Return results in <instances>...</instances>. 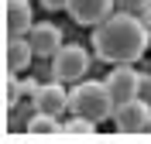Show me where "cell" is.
Listing matches in <instances>:
<instances>
[{
  "mask_svg": "<svg viewBox=\"0 0 151 144\" xmlns=\"http://www.w3.org/2000/svg\"><path fill=\"white\" fill-rule=\"evenodd\" d=\"M52 72H55V79H62V82L83 79L86 72H89V52H86L83 45H62L55 55H52Z\"/></svg>",
  "mask_w": 151,
  "mask_h": 144,
  "instance_id": "4",
  "label": "cell"
},
{
  "mask_svg": "<svg viewBox=\"0 0 151 144\" xmlns=\"http://www.w3.org/2000/svg\"><path fill=\"white\" fill-rule=\"evenodd\" d=\"M113 127H117V134H144V130H151V106L141 96H134L127 103H117L113 106Z\"/></svg>",
  "mask_w": 151,
  "mask_h": 144,
  "instance_id": "3",
  "label": "cell"
},
{
  "mask_svg": "<svg viewBox=\"0 0 151 144\" xmlns=\"http://www.w3.org/2000/svg\"><path fill=\"white\" fill-rule=\"evenodd\" d=\"M141 100L151 106V72H144V76H141Z\"/></svg>",
  "mask_w": 151,
  "mask_h": 144,
  "instance_id": "15",
  "label": "cell"
},
{
  "mask_svg": "<svg viewBox=\"0 0 151 144\" xmlns=\"http://www.w3.org/2000/svg\"><path fill=\"white\" fill-rule=\"evenodd\" d=\"M28 41H31V48H35V55H38V58H52L58 48L65 45V41H62V28H55L52 21L35 24V28L28 31Z\"/></svg>",
  "mask_w": 151,
  "mask_h": 144,
  "instance_id": "7",
  "label": "cell"
},
{
  "mask_svg": "<svg viewBox=\"0 0 151 144\" xmlns=\"http://www.w3.org/2000/svg\"><path fill=\"white\" fill-rule=\"evenodd\" d=\"M24 93H35V86H31L28 79H21V72H7V79H4V96H7V106H10V110L17 106V100Z\"/></svg>",
  "mask_w": 151,
  "mask_h": 144,
  "instance_id": "11",
  "label": "cell"
},
{
  "mask_svg": "<svg viewBox=\"0 0 151 144\" xmlns=\"http://www.w3.org/2000/svg\"><path fill=\"white\" fill-rule=\"evenodd\" d=\"M31 100H35V110H38V113H55V117H58V113H65V110H69V93L62 89V79L35 86Z\"/></svg>",
  "mask_w": 151,
  "mask_h": 144,
  "instance_id": "6",
  "label": "cell"
},
{
  "mask_svg": "<svg viewBox=\"0 0 151 144\" xmlns=\"http://www.w3.org/2000/svg\"><path fill=\"white\" fill-rule=\"evenodd\" d=\"M117 7L113 0H69V14H72V21L76 24H100V21H106L110 17V10Z\"/></svg>",
  "mask_w": 151,
  "mask_h": 144,
  "instance_id": "8",
  "label": "cell"
},
{
  "mask_svg": "<svg viewBox=\"0 0 151 144\" xmlns=\"http://www.w3.org/2000/svg\"><path fill=\"white\" fill-rule=\"evenodd\" d=\"M41 7H45V10H65L69 0H41Z\"/></svg>",
  "mask_w": 151,
  "mask_h": 144,
  "instance_id": "16",
  "label": "cell"
},
{
  "mask_svg": "<svg viewBox=\"0 0 151 144\" xmlns=\"http://www.w3.org/2000/svg\"><path fill=\"white\" fill-rule=\"evenodd\" d=\"M24 134L38 137V134H62V124H58L55 113H35L28 120V127H24Z\"/></svg>",
  "mask_w": 151,
  "mask_h": 144,
  "instance_id": "12",
  "label": "cell"
},
{
  "mask_svg": "<svg viewBox=\"0 0 151 144\" xmlns=\"http://www.w3.org/2000/svg\"><path fill=\"white\" fill-rule=\"evenodd\" d=\"M117 10H131V14H141L144 7H151V0H113Z\"/></svg>",
  "mask_w": 151,
  "mask_h": 144,
  "instance_id": "14",
  "label": "cell"
},
{
  "mask_svg": "<svg viewBox=\"0 0 151 144\" xmlns=\"http://www.w3.org/2000/svg\"><path fill=\"white\" fill-rule=\"evenodd\" d=\"M62 134H83V137H93V134H96V124L89 120V117L72 113V120H65V124H62Z\"/></svg>",
  "mask_w": 151,
  "mask_h": 144,
  "instance_id": "13",
  "label": "cell"
},
{
  "mask_svg": "<svg viewBox=\"0 0 151 144\" xmlns=\"http://www.w3.org/2000/svg\"><path fill=\"white\" fill-rule=\"evenodd\" d=\"M103 82H106V89H110V96H113V106L127 103V100H134V96H141V72H137L131 62L113 65Z\"/></svg>",
  "mask_w": 151,
  "mask_h": 144,
  "instance_id": "5",
  "label": "cell"
},
{
  "mask_svg": "<svg viewBox=\"0 0 151 144\" xmlns=\"http://www.w3.org/2000/svg\"><path fill=\"white\" fill-rule=\"evenodd\" d=\"M35 58L28 34H7V72H24Z\"/></svg>",
  "mask_w": 151,
  "mask_h": 144,
  "instance_id": "9",
  "label": "cell"
},
{
  "mask_svg": "<svg viewBox=\"0 0 151 144\" xmlns=\"http://www.w3.org/2000/svg\"><path fill=\"white\" fill-rule=\"evenodd\" d=\"M69 110L79 117H89L93 124L113 117V96L103 79H89V82H76L69 89Z\"/></svg>",
  "mask_w": 151,
  "mask_h": 144,
  "instance_id": "2",
  "label": "cell"
},
{
  "mask_svg": "<svg viewBox=\"0 0 151 144\" xmlns=\"http://www.w3.org/2000/svg\"><path fill=\"white\" fill-rule=\"evenodd\" d=\"M148 41H151V28L131 10H117L93 28V52L113 65L137 62L148 52Z\"/></svg>",
  "mask_w": 151,
  "mask_h": 144,
  "instance_id": "1",
  "label": "cell"
},
{
  "mask_svg": "<svg viewBox=\"0 0 151 144\" xmlns=\"http://www.w3.org/2000/svg\"><path fill=\"white\" fill-rule=\"evenodd\" d=\"M4 14H7V34H28L35 28L28 0H4Z\"/></svg>",
  "mask_w": 151,
  "mask_h": 144,
  "instance_id": "10",
  "label": "cell"
}]
</instances>
